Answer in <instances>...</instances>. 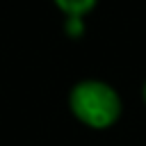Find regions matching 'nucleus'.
<instances>
[{
  "mask_svg": "<svg viewBox=\"0 0 146 146\" xmlns=\"http://www.w3.org/2000/svg\"><path fill=\"white\" fill-rule=\"evenodd\" d=\"M68 107L80 123L94 130H105L119 121L123 105L112 84L103 80H80L68 94Z\"/></svg>",
  "mask_w": 146,
  "mask_h": 146,
  "instance_id": "1",
  "label": "nucleus"
},
{
  "mask_svg": "<svg viewBox=\"0 0 146 146\" xmlns=\"http://www.w3.org/2000/svg\"><path fill=\"white\" fill-rule=\"evenodd\" d=\"M55 5H57V9H62L66 16H73V18H84V14L96 7L94 0H57Z\"/></svg>",
  "mask_w": 146,
  "mask_h": 146,
  "instance_id": "2",
  "label": "nucleus"
},
{
  "mask_svg": "<svg viewBox=\"0 0 146 146\" xmlns=\"http://www.w3.org/2000/svg\"><path fill=\"white\" fill-rule=\"evenodd\" d=\"M64 32L71 36V39H78L84 34V18H73V16H66L64 21Z\"/></svg>",
  "mask_w": 146,
  "mask_h": 146,
  "instance_id": "3",
  "label": "nucleus"
},
{
  "mask_svg": "<svg viewBox=\"0 0 146 146\" xmlns=\"http://www.w3.org/2000/svg\"><path fill=\"white\" fill-rule=\"evenodd\" d=\"M141 96H144V103H146V82H144V87H141Z\"/></svg>",
  "mask_w": 146,
  "mask_h": 146,
  "instance_id": "4",
  "label": "nucleus"
}]
</instances>
